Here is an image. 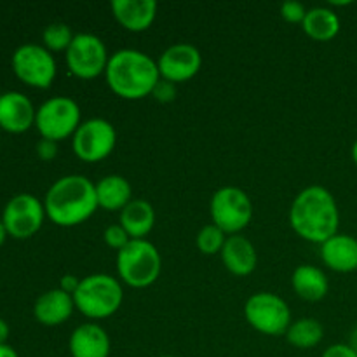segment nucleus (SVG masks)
Here are the masks:
<instances>
[{
    "instance_id": "obj_1",
    "label": "nucleus",
    "mask_w": 357,
    "mask_h": 357,
    "mask_svg": "<svg viewBox=\"0 0 357 357\" xmlns=\"http://www.w3.org/2000/svg\"><path fill=\"white\" fill-rule=\"evenodd\" d=\"M289 225L296 236L312 244H323L337 236L340 211L333 194L321 185L303 188L291 202Z\"/></svg>"
},
{
    "instance_id": "obj_2",
    "label": "nucleus",
    "mask_w": 357,
    "mask_h": 357,
    "mask_svg": "<svg viewBox=\"0 0 357 357\" xmlns=\"http://www.w3.org/2000/svg\"><path fill=\"white\" fill-rule=\"evenodd\" d=\"M45 215L58 227H77L100 209L96 183L82 174H66L49 187L44 197Z\"/></svg>"
},
{
    "instance_id": "obj_3",
    "label": "nucleus",
    "mask_w": 357,
    "mask_h": 357,
    "mask_svg": "<svg viewBox=\"0 0 357 357\" xmlns=\"http://www.w3.org/2000/svg\"><path fill=\"white\" fill-rule=\"evenodd\" d=\"M105 79L114 94L135 101L152 96L160 80L159 66L149 54L138 49H121L108 59Z\"/></svg>"
},
{
    "instance_id": "obj_4",
    "label": "nucleus",
    "mask_w": 357,
    "mask_h": 357,
    "mask_svg": "<svg viewBox=\"0 0 357 357\" xmlns=\"http://www.w3.org/2000/svg\"><path fill=\"white\" fill-rule=\"evenodd\" d=\"M75 310L93 321L112 317L124 302L122 282L110 274H91L82 278L73 295Z\"/></svg>"
},
{
    "instance_id": "obj_5",
    "label": "nucleus",
    "mask_w": 357,
    "mask_h": 357,
    "mask_svg": "<svg viewBox=\"0 0 357 357\" xmlns=\"http://www.w3.org/2000/svg\"><path fill=\"white\" fill-rule=\"evenodd\" d=\"M162 258L159 250L146 239H131L117 253V274L122 284L145 289L159 279Z\"/></svg>"
},
{
    "instance_id": "obj_6",
    "label": "nucleus",
    "mask_w": 357,
    "mask_h": 357,
    "mask_svg": "<svg viewBox=\"0 0 357 357\" xmlns=\"http://www.w3.org/2000/svg\"><path fill=\"white\" fill-rule=\"evenodd\" d=\"M213 225L225 236H237L253 220V202L239 187H222L213 194L209 204Z\"/></svg>"
},
{
    "instance_id": "obj_7",
    "label": "nucleus",
    "mask_w": 357,
    "mask_h": 357,
    "mask_svg": "<svg viewBox=\"0 0 357 357\" xmlns=\"http://www.w3.org/2000/svg\"><path fill=\"white\" fill-rule=\"evenodd\" d=\"M244 317L255 331L267 337L286 335L291 324V310L288 303L271 291L251 295L244 303Z\"/></svg>"
},
{
    "instance_id": "obj_8",
    "label": "nucleus",
    "mask_w": 357,
    "mask_h": 357,
    "mask_svg": "<svg viewBox=\"0 0 357 357\" xmlns=\"http://www.w3.org/2000/svg\"><path fill=\"white\" fill-rule=\"evenodd\" d=\"M80 121V107L68 96H54L37 108L35 128L44 139L63 142L75 135Z\"/></svg>"
},
{
    "instance_id": "obj_9",
    "label": "nucleus",
    "mask_w": 357,
    "mask_h": 357,
    "mask_svg": "<svg viewBox=\"0 0 357 357\" xmlns=\"http://www.w3.org/2000/svg\"><path fill=\"white\" fill-rule=\"evenodd\" d=\"M10 66L21 82L35 89H49L58 73L54 56L40 44L20 45L13 52Z\"/></svg>"
},
{
    "instance_id": "obj_10",
    "label": "nucleus",
    "mask_w": 357,
    "mask_h": 357,
    "mask_svg": "<svg viewBox=\"0 0 357 357\" xmlns=\"http://www.w3.org/2000/svg\"><path fill=\"white\" fill-rule=\"evenodd\" d=\"M117 145V131L107 119L93 117L82 121L72 136V149L82 162H101L112 155Z\"/></svg>"
},
{
    "instance_id": "obj_11",
    "label": "nucleus",
    "mask_w": 357,
    "mask_h": 357,
    "mask_svg": "<svg viewBox=\"0 0 357 357\" xmlns=\"http://www.w3.org/2000/svg\"><path fill=\"white\" fill-rule=\"evenodd\" d=\"M107 45L93 33H77L65 52V61L70 73L77 79L93 80L105 75L108 65Z\"/></svg>"
},
{
    "instance_id": "obj_12",
    "label": "nucleus",
    "mask_w": 357,
    "mask_h": 357,
    "mask_svg": "<svg viewBox=\"0 0 357 357\" xmlns=\"http://www.w3.org/2000/svg\"><path fill=\"white\" fill-rule=\"evenodd\" d=\"M44 202L31 194H17L7 201L2 211V223L13 239H30L44 225Z\"/></svg>"
},
{
    "instance_id": "obj_13",
    "label": "nucleus",
    "mask_w": 357,
    "mask_h": 357,
    "mask_svg": "<svg viewBox=\"0 0 357 357\" xmlns=\"http://www.w3.org/2000/svg\"><path fill=\"white\" fill-rule=\"evenodd\" d=\"M160 79L169 80L173 84L187 82L194 79L202 66V56L195 45L180 42L173 44L157 59Z\"/></svg>"
},
{
    "instance_id": "obj_14",
    "label": "nucleus",
    "mask_w": 357,
    "mask_h": 357,
    "mask_svg": "<svg viewBox=\"0 0 357 357\" xmlns=\"http://www.w3.org/2000/svg\"><path fill=\"white\" fill-rule=\"evenodd\" d=\"M37 108L30 98L17 91L0 94V131L10 135H23L35 126Z\"/></svg>"
},
{
    "instance_id": "obj_15",
    "label": "nucleus",
    "mask_w": 357,
    "mask_h": 357,
    "mask_svg": "<svg viewBox=\"0 0 357 357\" xmlns=\"http://www.w3.org/2000/svg\"><path fill=\"white\" fill-rule=\"evenodd\" d=\"M110 9L122 28L139 33L152 26L159 6L155 0H112Z\"/></svg>"
},
{
    "instance_id": "obj_16",
    "label": "nucleus",
    "mask_w": 357,
    "mask_h": 357,
    "mask_svg": "<svg viewBox=\"0 0 357 357\" xmlns=\"http://www.w3.org/2000/svg\"><path fill=\"white\" fill-rule=\"evenodd\" d=\"M110 337L96 323L80 324L70 335L68 351L72 357H110Z\"/></svg>"
},
{
    "instance_id": "obj_17",
    "label": "nucleus",
    "mask_w": 357,
    "mask_h": 357,
    "mask_svg": "<svg viewBox=\"0 0 357 357\" xmlns=\"http://www.w3.org/2000/svg\"><path fill=\"white\" fill-rule=\"evenodd\" d=\"M321 260L338 274H351L357 271V239L349 234H340L321 244Z\"/></svg>"
},
{
    "instance_id": "obj_18",
    "label": "nucleus",
    "mask_w": 357,
    "mask_h": 357,
    "mask_svg": "<svg viewBox=\"0 0 357 357\" xmlns=\"http://www.w3.org/2000/svg\"><path fill=\"white\" fill-rule=\"evenodd\" d=\"M75 310L73 296L63 289L54 288L42 293L33 305V316L42 326H59L72 317Z\"/></svg>"
},
{
    "instance_id": "obj_19",
    "label": "nucleus",
    "mask_w": 357,
    "mask_h": 357,
    "mask_svg": "<svg viewBox=\"0 0 357 357\" xmlns=\"http://www.w3.org/2000/svg\"><path fill=\"white\" fill-rule=\"evenodd\" d=\"M222 261L230 274L237 278L253 274L258 265V255L253 243L244 236H229L222 250Z\"/></svg>"
},
{
    "instance_id": "obj_20",
    "label": "nucleus",
    "mask_w": 357,
    "mask_h": 357,
    "mask_svg": "<svg viewBox=\"0 0 357 357\" xmlns=\"http://www.w3.org/2000/svg\"><path fill=\"white\" fill-rule=\"evenodd\" d=\"M119 225L131 239H145L155 225V209L145 199H132L121 211Z\"/></svg>"
},
{
    "instance_id": "obj_21",
    "label": "nucleus",
    "mask_w": 357,
    "mask_h": 357,
    "mask_svg": "<svg viewBox=\"0 0 357 357\" xmlns=\"http://www.w3.org/2000/svg\"><path fill=\"white\" fill-rule=\"evenodd\" d=\"M291 286L296 296L305 302H321L330 291L328 275L314 265H298L293 271Z\"/></svg>"
},
{
    "instance_id": "obj_22",
    "label": "nucleus",
    "mask_w": 357,
    "mask_h": 357,
    "mask_svg": "<svg viewBox=\"0 0 357 357\" xmlns=\"http://www.w3.org/2000/svg\"><path fill=\"white\" fill-rule=\"evenodd\" d=\"M100 209L121 213L132 201V187L121 174H108L96 183Z\"/></svg>"
},
{
    "instance_id": "obj_23",
    "label": "nucleus",
    "mask_w": 357,
    "mask_h": 357,
    "mask_svg": "<svg viewBox=\"0 0 357 357\" xmlns=\"http://www.w3.org/2000/svg\"><path fill=\"white\" fill-rule=\"evenodd\" d=\"M340 17L330 7H312L307 10L302 28L316 42H330L340 33Z\"/></svg>"
},
{
    "instance_id": "obj_24",
    "label": "nucleus",
    "mask_w": 357,
    "mask_h": 357,
    "mask_svg": "<svg viewBox=\"0 0 357 357\" xmlns=\"http://www.w3.org/2000/svg\"><path fill=\"white\" fill-rule=\"evenodd\" d=\"M284 337L289 345L307 351V349H314L321 344L324 337V328L314 317H302L289 324Z\"/></svg>"
},
{
    "instance_id": "obj_25",
    "label": "nucleus",
    "mask_w": 357,
    "mask_h": 357,
    "mask_svg": "<svg viewBox=\"0 0 357 357\" xmlns=\"http://www.w3.org/2000/svg\"><path fill=\"white\" fill-rule=\"evenodd\" d=\"M73 37L75 35L72 33V28L66 23H61V21H56V23L47 24L42 31V42H44V47L51 52H61L70 47Z\"/></svg>"
},
{
    "instance_id": "obj_26",
    "label": "nucleus",
    "mask_w": 357,
    "mask_h": 357,
    "mask_svg": "<svg viewBox=\"0 0 357 357\" xmlns=\"http://www.w3.org/2000/svg\"><path fill=\"white\" fill-rule=\"evenodd\" d=\"M227 237L229 236H225L218 227L209 223V225H204L201 230H199L197 237H195V244H197L199 251H201L202 255H209V257H213V255L222 253Z\"/></svg>"
},
{
    "instance_id": "obj_27",
    "label": "nucleus",
    "mask_w": 357,
    "mask_h": 357,
    "mask_svg": "<svg viewBox=\"0 0 357 357\" xmlns=\"http://www.w3.org/2000/svg\"><path fill=\"white\" fill-rule=\"evenodd\" d=\"M103 239H105V244H107L108 248H112V250H115L119 253L122 248L128 246L129 241H131V237H129L128 232H126V230L117 223V225H110L105 229Z\"/></svg>"
},
{
    "instance_id": "obj_28",
    "label": "nucleus",
    "mask_w": 357,
    "mask_h": 357,
    "mask_svg": "<svg viewBox=\"0 0 357 357\" xmlns=\"http://www.w3.org/2000/svg\"><path fill=\"white\" fill-rule=\"evenodd\" d=\"M305 6L302 2H296V0H288L281 6V16L282 20L288 21V23L293 24H302L303 20H305V14H307Z\"/></svg>"
},
{
    "instance_id": "obj_29",
    "label": "nucleus",
    "mask_w": 357,
    "mask_h": 357,
    "mask_svg": "<svg viewBox=\"0 0 357 357\" xmlns=\"http://www.w3.org/2000/svg\"><path fill=\"white\" fill-rule=\"evenodd\" d=\"M176 94H178L176 84L169 82V80H164V79H160L152 91L153 100L159 101V103H162V105L173 103V101L176 100Z\"/></svg>"
},
{
    "instance_id": "obj_30",
    "label": "nucleus",
    "mask_w": 357,
    "mask_h": 357,
    "mask_svg": "<svg viewBox=\"0 0 357 357\" xmlns=\"http://www.w3.org/2000/svg\"><path fill=\"white\" fill-rule=\"evenodd\" d=\"M35 152H37L38 159L40 160H45V162L54 160L56 155H58V143L42 138L40 142L37 143V146H35Z\"/></svg>"
},
{
    "instance_id": "obj_31",
    "label": "nucleus",
    "mask_w": 357,
    "mask_h": 357,
    "mask_svg": "<svg viewBox=\"0 0 357 357\" xmlns=\"http://www.w3.org/2000/svg\"><path fill=\"white\" fill-rule=\"evenodd\" d=\"M321 357H357L349 344H333L323 352Z\"/></svg>"
},
{
    "instance_id": "obj_32",
    "label": "nucleus",
    "mask_w": 357,
    "mask_h": 357,
    "mask_svg": "<svg viewBox=\"0 0 357 357\" xmlns=\"http://www.w3.org/2000/svg\"><path fill=\"white\" fill-rule=\"evenodd\" d=\"M80 281H82V279L77 278V275H73V274H65V275H63V278H61V282H59V289H63V291L68 293V295L73 296V295H75L77 289H79Z\"/></svg>"
},
{
    "instance_id": "obj_33",
    "label": "nucleus",
    "mask_w": 357,
    "mask_h": 357,
    "mask_svg": "<svg viewBox=\"0 0 357 357\" xmlns=\"http://www.w3.org/2000/svg\"><path fill=\"white\" fill-rule=\"evenodd\" d=\"M9 338V324L0 317V345H3Z\"/></svg>"
},
{
    "instance_id": "obj_34",
    "label": "nucleus",
    "mask_w": 357,
    "mask_h": 357,
    "mask_svg": "<svg viewBox=\"0 0 357 357\" xmlns=\"http://www.w3.org/2000/svg\"><path fill=\"white\" fill-rule=\"evenodd\" d=\"M0 357H20V356H17V352L14 351L10 345L3 344V345H0Z\"/></svg>"
},
{
    "instance_id": "obj_35",
    "label": "nucleus",
    "mask_w": 357,
    "mask_h": 357,
    "mask_svg": "<svg viewBox=\"0 0 357 357\" xmlns=\"http://www.w3.org/2000/svg\"><path fill=\"white\" fill-rule=\"evenodd\" d=\"M347 344L351 345L352 351H354L356 354H357V326L351 331V335H349V342H347Z\"/></svg>"
},
{
    "instance_id": "obj_36",
    "label": "nucleus",
    "mask_w": 357,
    "mask_h": 357,
    "mask_svg": "<svg viewBox=\"0 0 357 357\" xmlns=\"http://www.w3.org/2000/svg\"><path fill=\"white\" fill-rule=\"evenodd\" d=\"M7 237H9V234H7L6 227H3L2 220H0V246H2V244L6 243V239H7Z\"/></svg>"
},
{
    "instance_id": "obj_37",
    "label": "nucleus",
    "mask_w": 357,
    "mask_h": 357,
    "mask_svg": "<svg viewBox=\"0 0 357 357\" xmlns=\"http://www.w3.org/2000/svg\"><path fill=\"white\" fill-rule=\"evenodd\" d=\"M352 160H354V164L357 166V139L354 142V145H352Z\"/></svg>"
},
{
    "instance_id": "obj_38",
    "label": "nucleus",
    "mask_w": 357,
    "mask_h": 357,
    "mask_svg": "<svg viewBox=\"0 0 357 357\" xmlns=\"http://www.w3.org/2000/svg\"><path fill=\"white\" fill-rule=\"evenodd\" d=\"M159 357H176V356H159Z\"/></svg>"
}]
</instances>
